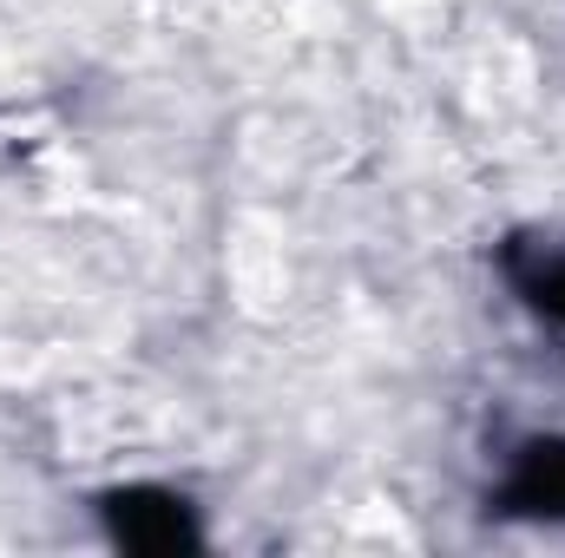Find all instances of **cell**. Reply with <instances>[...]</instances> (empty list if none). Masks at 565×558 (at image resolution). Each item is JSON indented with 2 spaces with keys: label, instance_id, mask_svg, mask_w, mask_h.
I'll list each match as a JSON object with an SVG mask.
<instances>
[{
  "label": "cell",
  "instance_id": "cell-3",
  "mask_svg": "<svg viewBox=\"0 0 565 558\" xmlns=\"http://www.w3.org/2000/svg\"><path fill=\"white\" fill-rule=\"evenodd\" d=\"M540 302H546L553 315H565V257L546 270V277H540Z\"/></svg>",
  "mask_w": 565,
  "mask_h": 558
},
{
  "label": "cell",
  "instance_id": "cell-1",
  "mask_svg": "<svg viewBox=\"0 0 565 558\" xmlns=\"http://www.w3.org/2000/svg\"><path fill=\"white\" fill-rule=\"evenodd\" d=\"M113 526L139 552H178V546H191V513L171 493H119L113 500Z\"/></svg>",
  "mask_w": 565,
  "mask_h": 558
},
{
  "label": "cell",
  "instance_id": "cell-2",
  "mask_svg": "<svg viewBox=\"0 0 565 558\" xmlns=\"http://www.w3.org/2000/svg\"><path fill=\"white\" fill-rule=\"evenodd\" d=\"M513 506L526 513H565V440H533L513 466Z\"/></svg>",
  "mask_w": 565,
  "mask_h": 558
}]
</instances>
